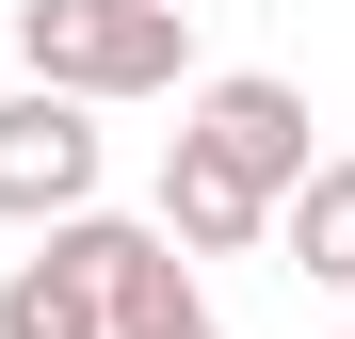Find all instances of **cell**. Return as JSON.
Segmentation results:
<instances>
[{"mask_svg":"<svg viewBox=\"0 0 355 339\" xmlns=\"http://www.w3.org/2000/svg\"><path fill=\"white\" fill-rule=\"evenodd\" d=\"M17 65L49 97H162L194 65V0H17Z\"/></svg>","mask_w":355,"mask_h":339,"instance_id":"obj_1","label":"cell"},{"mask_svg":"<svg viewBox=\"0 0 355 339\" xmlns=\"http://www.w3.org/2000/svg\"><path fill=\"white\" fill-rule=\"evenodd\" d=\"M275 226H291V275L355 291V162H307V178L275 194Z\"/></svg>","mask_w":355,"mask_h":339,"instance_id":"obj_7","label":"cell"},{"mask_svg":"<svg viewBox=\"0 0 355 339\" xmlns=\"http://www.w3.org/2000/svg\"><path fill=\"white\" fill-rule=\"evenodd\" d=\"M0 210L17 226H65V210H97V97H0Z\"/></svg>","mask_w":355,"mask_h":339,"instance_id":"obj_2","label":"cell"},{"mask_svg":"<svg viewBox=\"0 0 355 339\" xmlns=\"http://www.w3.org/2000/svg\"><path fill=\"white\" fill-rule=\"evenodd\" d=\"M178 146L226 162L243 194H291V178H307V97H291L275 65H243V81H210V97H194V130H178Z\"/></svg>","mask_w":355,"mask_h":339,"instance_id":"obj_3","label":"cell"},{"mask_svg":"<svg viewBox=\"0 0 355 339\" xmlns=\"http://www.w3.org/2000/svg\"><path fill=\"white\" fill-rule=\"evenodd\" d=\"M259 226H275V194H243L226 162H194V146L162 162V243H194V259H243Z\"/></svg>","mask_w":355,"mask_h":339,"instance_id":"obj_6","label":"cell"},{"mask_svg":"<svg viewBox=\"0 0 355 339\" xmlns=\"http://www.w3.org/2000/svg\"><path fill=\"white\" fill-rule=\"evenodd\" d=\"M0 339H113V291H97V210H65L17 275H0Z\"/></svg>","mask_w":355,"mask_h":339,"instance_id":"obj_4","label":"cell"},{"mask_svg":"<svg viewBox=\"0 0 355 339\" xmlns=\"http://www.w3.org/2000/svg\"><path fill=\"white\" fill-rule=\"evenodd\" d=\"M97 291H113V339H226V323L194 307V275H178L162 226H113V210H97Z\"/></svg>","mask_w":355,"mask_h":339,"instance_id":"obj_5","label":"cell"}]
</instances>
